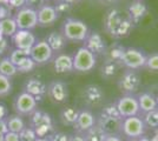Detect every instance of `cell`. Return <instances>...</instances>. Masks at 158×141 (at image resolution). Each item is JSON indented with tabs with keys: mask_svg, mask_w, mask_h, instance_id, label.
Returning <instances> with one entry per match:
<instances>
[{
	"mask_svg": "<svg viewBox=\"0 0 158 141\" xmlns=\"http://www.w3.org/2000/svg\"><path fill=\"white\" fill-rule=\"evenodd\" d=\"M12 91V82L10 80V78L0 75V98L6 96L11 93Z\"/></svg>",
	"mask_w": 158,
	"mask_h": 141,
	"instance_id": "cell-33",
	"label": "cell"
},
{
	"mask_svg": "<svg viewBox=\"0 0 158 141\" xmlns=\"http://www.w3.org/2000/svg\"><path fill=\"white\" fill-rule=\"evenodd\" d=\"M97 58L85 46L80 47L73 55V69L80 73L91 72L96 67Z\"/></svg>",
	"mask_w": 158,
	"mask_h": 141,
	"instance_id": "cell-4",
	"label": "cell"
},
{
	"mask_svg": "<svg viewBox=\"0 0 158 141\" xmlns=\"http://www.w3.org/2000/svg\"><path fill=\"white\" fill-rule=\"evenodd\" d=\"M114 102H116V106L118 108L119 114L123 119L130 118V116H136L140 113L137 95H135V94H124L123 96L118 98Z\"/></svg>",
	"mask_w": 158,
	"mask_h": 141,
	"instance_id": "cell-6",
	"label": "cell"
},
{
	"mask_svg": "<svg viewBox=\"0 0 158 141\" xmlns=\"http://www.w3.org/2000/svg\"><path fill=\"white\" fill-rule=\"evenodd\" d=\"M118 88L124 94H135L140 86V76L133 69H129L123 73L118 80Z\"/></svg>",
	"mask_w": 158,
	"mask_h": 141,
	"instance_id": "cell-9",
	"label": "cell"
},
{
	"mask_svg": "<svg viewBox=\"0 0 158 141\" xmlns=\"http://www.w3.org/2000/svg\"><path fill=\"white\" fill-rule=\"evenodd\" d=\"M129 12H130L132 20L138 21L140 18H143V15L146 12V7L142 1H133L129 7Z\"/></svg>",
	"mask_w": 158,
	"mask_h": 141,
	"instance_id": "cell-29",
	"label": "cell"
},
{
	"mask_svg": "<svg viewBox=\"0 0 158 141\" xmlns=\"http://www.w3.org/2000/svg\"><path fill=\"white\" fill-rule=\"evenodd\" d=\"M35 66H37L35 62H34V61L31 59V57H30V58L24 61L17 69H18V73H27V72H31Z\"/></svg>",
	"mask_w": 158,
	"mask_h": 141,
	"instance_id": "cell-36",
	"label": "cell"
},
{
	"mask_svg": "<svg viewBox=\"0 0 158 141\" xmlns=\"http://www.w3.org/2000/svg\"><path fill=\"white\" fill-rule=\"evenodd\" d=\"M143 120L148 128L158 129V108L153 109L149 113L143 114Z\"/></svg>",
	"mask_w": 158,
	"mask_h": 141,
	"instance_id": "cell-31",
	"label": "cell"
},
{
	"mask_svg": "<svg viewBox=\"0 0 158 141\" xmlns=\"http://www.w3.org/2000/svg\"><path fill=\"white\" fill-rule=\"evenodd\" d=\"M38 136L35 134L34 129L30 126H26L19 133V141H34Z\"/></svg>",
	"mask_w": 158,
	"mask_h": 141,
	"instance_id": "cell-34",
	"label": "cell"
},
{
	"mask_svg": "<svg viewBox=\"0 0 158 141\" xmlns=\"http://www.w3.org/2000/svg\"><path fill=\"white\" fill-rule=\"evenodd\" d=\"M14 21L18 26V29H26L32 31L33 28L38 26V15L37 11L30 7H23L17 10L13 17Z\"/></svg>",
	"mask_w": 158,
	"mask_h": 141,
	"instance_id": "cell-5",
	"label": "cell"
},
{
	"mask_svg": "<svg viewBox=\"0 0 158 141\" xmlns=\"http://www.w3.org/2000/svg\"><path fill=\"white\" fill-rule=\"evenodd\" d=\"M26 5V0H8V6L12 8H23Z\"/></svg>",
	"mask_w": 158,
	"mask_h": 141,
	"instance_id": "cell-39",
	"label": "cell"
},
{
	"mask_svg": "<svg viewBox=\"0 0 158 141\" xmlns=\"http://www.w3.org/2000/svg\"><path fill=\"white\" fill-rule=\"evenodd\" d=\"M1 5H8V0H0V6Z\"/></svg>",
	"mask_w": 158,
	"mask_h": 141,
	"instance_id": "cell-50",
	"label": "cell"
},
{
	"mask_svg": "<svg viewBox=\"0 0 158 141\" xmlns=\"http://www.w3.org/2000/svg\"><path fill=\"white\" fill-rule=\"evenodd\" d=\"M17 31H18V26H17L13 18L8 17V18L0 20V34L2 37H5V38L11 37L12 38Z\"/></svg>",
	"mask_w": 158,
	"mask_h": 141,
	"instance_id": "cell-23",
	"label": "cell"
},
{
	"mask_svg": "<svg viewBox=\"0 0 158 141\" xmlns=\"http://www.w3.org/2000/svg\"><path fill=\"white\" fill-rule=\"evenodd\" d=\"M30 127H32L38 138H45L53 133V121L51 115L40 109H35L30 115Z\"/></svg>",
	"mask_w": 158,
	"mask_h": 141,
	"instance_id": "cell-3",
	"label": "cell"
},
{
	"mask_svg": "<svg viewBox=\"0 0 158 141\" xmlns=\"http://www.w3.org/2000/svg\"><path fill=\"white\" fill-rule=\"evenodd\" d=\"M7 116V109L6 107L2 105V104H0V119H6Z\"/></svg>",
	"mask_w": 158,
	"mask_h": 141,
	"instance_id": "cell-47",
	"label": "cell"
},
{
	"mask_svg": "<svg viewBox=\"0 0 158 141\" xmlns=\"http://www.w3.org/2000/svg\"><path fill=\"white\" fill-rule=\"evenodd\" d=\"M6 122L8 132H13V133H18V134L26 127L25 121L23 120V118L18 114L8 115L6 118Z\"/></svg>",
	"mask_w": 158,
	"mask_h": 141,
	"instance_id": "cell-24",
	"label": "cell"
},
{
	"mask_svg": "<svg viewBox=\"0 0 158 141\" xmlns=\"http://www.w3.org/2000/svg\"><path fill=\"white\" fill-rule=\"evenodd\" d=\"M59 1H63V2H66V4H73V2H77L78 0H59Z\"/></svg>",
	"mask_w": 158,
	"mask_h": 141,
	"instance_id": "cell-49",
	"label": "cell"
},
{
	"mask_svg": "<svg viewBox=\"0 0 158 141\" xmlns=\"http://www.w3.org/2000/svg\"><path fill=\"white\" fill-rule=\"evenodd\" d=\"M117 73V65L114 61H107L102 67V75L105 79H111Z\"/></svg>",
	"mask_w": 158,
	"mask_h": 141,
	"instance_id": "cell-32",
	"label": "cell"
},
{
	"mask_svg": "<svg viewBox=\"0 0 158 141\" xmlns=\"http://www.w3.org/2000/svg\"><path fill=\"white\" fill-rule=\"evenodd\" d=\"M61 33L64 34L66 40L85 41L90 34V28L84 21L76 18H67L63 25Z\"/></svg>",
	"mask_w": 158,
	"mask_h": 141,
	"instance_id": "cell-1",
	"label": "cell"
},
{
	"mask_svg": "<svg viewBox=\"0 0 158 141\" xmlns=\"http://www.w3.org/2000/svg\"><path fill=\"white\" fill-rule=\"evenodd\" d=\"M145 67L151 72H158V53H152L146 58Z\"/></svg>",
	"mask_w": 158,
	"mask_h": 141,
	"instance_id": "cell-35",
	"label": "cell"
},
{
	"mask_svg": "<svg viewBox=\"0 0 158 141\" xmlns=\"http://www.w3.org/2000/svg\"><path fill=\"white\" fill-rule=\"evenodd\" d=\"M37 15H38V26L40 27L52 26L59 18V14L57 12L56 7L46 5V4L37 11Z\"/></svg>",
	"mask_w": 158,
	"mask_h": 141,
	"instance_id": "cell-16",
	"label": "cell"
},
{
	"mask_svg": "<svg viewBox=\"0 0 158 141\" xmlns=\"http://www.w3.org/2000/svg\"><path fill=\"white\" fill-rule=\"evenodd\" d=\"M99 116H104V118H113V119H123L118 112V108L116 106V102L107 104L102 108Z\"/></svg>",
	"mask_w": 158,
	"mask_h": 141,
	"instance_id": "cell-30",
	"label": "cell"
},
{
	"mask_svg": "<svg viewBox=\"0 0 158 141\" xmlns=\"http://www.w3.org/2000/svg\"><path fill=\"white\" fill-rule=\"evenodd\" d=\"M17 73H18V69H17V67L11 62L8 57L2 58V59L0 60V75H4V76H7V78L11 79V78L14 76Z\"/></svg>",
	"mask_w": 158,
	"mask_h": 141,
	"instance_id": "cell-26",
	"label": "cell"
},
{
	"mask_svg": "<svg viewBox=\"0 0 158 141\" xmlns=\"http://www.w3.org/2000/svg\"><path fill=\"white\" fill-rule=\"evenodd\" d=\"M70 7H71V5H70V4H66V2L59 1V4L56 6V10H57L58 14H60V13H64V12H66V11H69V10H70Z\"/></svg>",
	"mask_w": 158,
	"mask_h": 141,
	"instance_id": "cell-40",
	"label": "cell"
},
{
	"mask_svg": "<svg viewBox=\"0 0 158 141\" xmlns=\"http://www.w3.org/2000/svg\"><path fill=\"white\" fill-rule=\"evenodd\" d=\"M78 114L79 111H77L76 108L66 107L60 112V121L63 122V125L73 126L78 119Z\"/></svg>",
	"mask_w": 158,
	"mask_h": 141,
	"instance_id": "cell-25",
	"label": "cell"
},
{
	"mask_svg": "<svg viewBox=\"0 0 158 141\" xmlns=\"http://www.w3.org/2000/svg\"><path fill=\"white\" fill-rule=\"evenodd\" d=\"M34 141H51L48 136H45V138H37Z\"/></svg>",
	"mask_w": 158,
	"mask_h": 141,
	"instance_id": "cell-48",
	"label": "cell"
},
{
	"mask_svg": "<svg viewBox=\"0 0 158 141\" xmlns=\"http://www.w3.org/2000/svg\"><path fill=\"white\" fill-rule=\"evenodd\" d=\"M96 123H97V118L94 116L92 112L89 109H81V111H79L78 119L76 121V123L73 125V128H74L76 133L84 134L90 128H92Z\"/></svg>",
	"mask_w": 158,
	"mask_h": 141,
	"instance_id": "cell-14",
	"label": "cell"
},
{
	"mask_svg": "<svg viewBox=\"0 0 158 141\" xmlns=\"http://www.w3.org/2000/svg\"><path fill=\"white\" fill-rule=\"evenodd\" d=\"M0 141H4V134L0 133Z\"/></svg>",
	"mask_w": 158,
	"mask_h": 141,
	"instance_id": "cell-51",
	"label": "cell"
},
{
	"mask_svg": "<svg viewBox=\"0 0 158 141\" xmlns=\"http://www.w3.org/2000/svg\"><path fill=\"white\" fill-rule=\"evenodd\" d=\"M7 46H8L7 39L6 38H1V39H0V54H2L5 51H6Z\"/></svg>",
	"mask_w": 158,
	"mask_h": 141,
	"instance_id": "cell-44",
	"label": "cell"
},
{
	"mask_svg": "<svg viewBox=\"0 0 158 141\" xmlns=\"http://www.w3.org/2000/svg\"><path fill=\"white\" fill-rule=\"evenodd\" d=\"M48 138L51 141H70V135L64 132H53L48 135Z\"/></svg>",
	"mask_w": 158,
	"mask_h": 141,
	"instance_id": "cell-37",
	"label": "cell"
},
{
	"mask_svg": "<svg viewBox=\"0 0 158 141\" xmlns=\"http://www.w3.org/2000/svg\"><path fill=\"white\" fill-rule=\"evenodd\" d=\"M70 141H85L84 135L79 134V133H74L73 135H70Z\"/></svg>",
	"mask_w": 158,
	"mask_h": 141,
	"instance_id": "cell-45",
	"label": "cell"
},
{
	"mask_svg": "<svg viewBox=\"0 0 158 141\" xmlns=\"http://www.w3.org/2000/svg\"><path fill=\"white\" fill-rule=\"evenodd\" d=\"M146 125L142 116H130L124 118L122 122V132L120 135H124L127 140H138L145 136L146 133Z\"/></svg>",
	"mask_w": 158,
	"mask_h": 141,
	"instance_id": "cell-2",
	"label": "cell"
},
{
	"mask_svg": "<svg viewBox=\"0 0 158 141\" xmlns=\"http://www.w3.org/2000/svg\"><path fill=\"white\" fill-rule=\"evenodd\" d=\"M137 100H138V105H139V111L142 114H145V113H149L153 109L158 108V101L156 99L155 95H152L151 93H148V92H144V93H140L137 95Z\"/></svg>",
	"mask_w": 158,
	"mask_h": 141,
	"instance_id": "cell-21",
	"label": "cell"
},
{
	"mask_svg": "<svg viewBox=\"0 0 158 141\" xmlns=\"http://www.w3.org/2000/svg\"><path fill=\"white\" fill-rule=\"evenodd\" d=\"M53 66H54L56 73H70V72L74 71L73 69V57L70 54L59 53L54 58Z\"/></svg>",
	"mask_w": 158,
	"mask_h": 141,
	"instance_id": "cell-19",
	"label": "cell"
},
{
	"mask_svg": "<svg viewBox=\"0 0 158 141\" xmlns=\"http://www.w3.org/2000/svg\"><path fill=\"white\" fill-rule=\"evenodd\" d=\"M84 139L85 141H104L106 138L105 132L99 127L98 125L96 123L92 128H90L86 133H84Z\"/></svg>",
	"mask_w": 158,
	"mask_h": 141,
	"instance_id": "cell-27",
	"label": "cell"
},
{
	"mask_svg": "<svg viewBox=\"0 0 158 141\" xmlns=\"http://www.w3.org/2000/svg\"><path fill=\"white\" fill-rule=\"evenodd\" d=\"M81 95H83V100L86 105L92 106V107L100 105L104 96H105L104 91L102 89V87L98 85H94V84L85 86L83 92H81Z\"/></svg>",
	"mask_w": 158,
	"mask_h": 141,
	"instance_id": "cell-12",
	"label": "cell"
},
{
	"mask_svg": "<svg viewBox=\"0 0 158 141\" xmlns=\"http://www.w3.org/2000/svg\"><path fill=\"white\" fill-rule=\"evenodd\" d=\"M37 105H38V102L34 99V96H32L31 94H28L25 91H23L21 93H19L15 96L13 102V108L15 113L20 116L21 115L30 116L37 109Z\"/></svg>",
	"mask_w": 158,
	"mask_h": 141,
	"instance_id": "cell-8",
	"label": "cell"
},
{
	"mask_svg": "<svg viewBox=\"0 0 158 141\" xmlns=\"http://www.w3.org/2000/svg\"><path fill=\"white\" fill-rule=\"evenodd\" d=\"M7 132H8V128H7L6 119H0V133L5 135Z\"/></svg>",
	"mask_w": 158,
	"mask_h": 141,
	"instance_id": "cell-43",
	"label": "cell"
},
{
	"mask_svg": "<svg viewBox=\"0 0 158 141\" xmlns=\"http://www.w3.org/2000/svg\"><path fill=\"white\" fill-rule=\"evenodd\" d=\"M146 58H148V57H146L140 49L129 47V48H125V49H124L120 61H122V64H123L125 67L129 68V69L136 71V69L145 67Z\"/></svg>",
	"mask_w": 158,
	"mask_h": 141,
	"instance_id": "cell-7",
	"label": "cell"
},
{
	"mask_svg": "<svg viewBox=\"0 0 158 141\" xmlns=\"http://www.w3.org/2000/svg\"><path fill=\"white\" fill-rule=\"evenodd\" d=\"M122 122H123V119H113V118H104V116H99L97 119V125L105 132L106 135H120Z\"/></svg>",
	"mask_w": 158,
	"mask_h": 141,
	"instance_id": "cell-17",
	"label": "cell"
},
{
	"mask_svg": "<svg viewBox=\"0 0 158 141\" xmlns=\"http://www.w3.org/2000/svg\"><path fill=\"white\" fill-rule=\"evenodd\" d=\"M85 47L90 49L94 55L103 54L106 51V45L102 35L97 32H90L89 37L85 39Z\"/></svg>",
	"mask_w": 158,
	"mask_h": 141,
	"instance_id": "cell-18",
	"label": "cell"
},
{
	"mask_svg": "<svg viewBox=\"0 0 158 141\" xmlns=\"http://www.w3.org/2000/svg\"><path fill=\"white\" fill-rule=\"evenodd\" d=\"M8 58H10L11 62L13 64L15 67L18 68L24 61L30 58V51H23V49L15 48V49H13V51L11 52Z\"/></svg>",
	"mask_w": 158,
	"mask_h": 141,
	"instance_id": "cell-28",
	"label": "cell"
},
{
	"mask_svg": "<svg viewBox=\"0 0 158 141\" xmlns=\"http://www.w3.org/2000/svg\"><path fill=\"white\" fill-rule=\"evenodd\" d=\"M24 91L34 96V99L38 102L43 100L45 95H47V85L38 78H30L24 85Z\"/></svg>",
	"mask_w": 158,
	"mask_h": 141,
	"instance_id": "cell-15",
	"label": "cell"
},
{
	"mask_svg": "<svg viewBox=\"0 0 158 141\" xmlns=\"http://www.w3.org/2000/svg\"><path fill=\"white\" fill-rule=\"evenodd\" d=\"M4 141H19V134L13 132H7L4 135Z\"/></svg>",
	"mask_w": 158,
	"mask_h": 141,
	"instance_id": "cell-41",
	"label": "cell"
},
{
	"mask_svg": "<svg viewBox=\"0 0 158 141\" xmlns=\"http://www.w3.org/2000/svg\"><path fill=\"white\" fill-rule=\"evenodd\" d=\"M12 42L15 48L23 51H31L33 45L37 42L35 35L31 31L26 29H18L12 37Z\"/></svg>",
	"mask_w": 158,
	"mask_h": 141,
	"instance_id": "cell-13",
	"label": "cell"
},
{
	"mask_svg": "<svg viewBox=\"0 0 158 141\" xmlns=\"http://www.w3.org/2000/svg\"><path fill=\"white\" fill-rule=\"evenodd\" d=\"M30 57L35 65H44L52 59L53 51L48 46L46 40H38L30 51Z\"/></svg>",
	"mask_w": 158,
	"mask_h": 141,
	"instance_id": "cell-10",
	"label": "cell"
},
{
	"mask_svg": "<svg viewBox=\"0 0 158 141\" xmlns=\"http://www.w3.org/2000/svg\"><path fill=\"white\" fill-rule=\"evenodd\" d=\"M104 141H123L120 135H106Z\"/></svg>",
	"mask_w": 158,
	"mask_h": 141,
	"instance_id": "cell-46",
	"label": "cell"
},
{
	"mask_svg": "<svg viewBox=\"0 0 158 141\" xmlns=\"http://www.w3.org/2000/svg\"><path fill=\"white\" fill-rule=\"evenodd\" d=\"M47 96L53 104H64L69 99V88L65 82L60 80L51 81L47 85Z\"/></svg>",
	"mask_w": 158,
	"mask_h": 141,
	"instance_id": "cell-11",
	"label": "cell"
},
{
	"mask_svg": "<svg viewBox=\"0 0 158 141\" xmlns=\"http://www.w3.org/2000/svg\"><path fill=\"white\" fill-rule=\"evenodd\" d=\"M45 5V0H26V7L33 8L35 11H38L40 7Z\"/></svg>",
	"mask_w": 158,
	"mask_h": 141,
	"instance_id": "cell-38",
	"label": "cell"
},
{
	"mask_svg": "<svg viewBox=\"0 0 158 141\" xmlns=\"http://www.w3.org/2000/svg\"><path fill=\"white\" fill-rule=\"evenodd\" d=\"M46 42L48 44V46L51 47V49L54 52H60L63 51L66 46V38L64 37V34L61 32H57L53 31L51 33H48V35L46 37Z\"/></svg>",
	"mask_w": 158,
	"mask_h": 141,
	"instance_id": "cell-22",
	"label": "cell"
},
{
	"mask_svg": "<svg viewBox=\"0 0 158 141\" xmlns=\"http://www.w3.org/2000/svg\"><path fill=\"white\" fill-rule=\"evenodd\" d=\"M8 5H1L0 6V20L1 19H5L8 18V10H7Z\"/></svg>",
	"mask_w": 158,
	"mask_h": 141,
	"instance_id": "cell-42",
	"label": "cell"
},
{
	"mask_svg": "<svg viewBox=\"0 0 158 141\" xmlns=\"http://www.w3.org/2000/svg\"><path fill=\"white\" fill-rule=\"evenodd\" d=\"M127 141H139V140H127Z\"/></svg>",
	"mask_w": 158,
	"mask_h": 141,
	"instance_id": "cell-52",
	"label": "cell"
},
{
	"mask_svg": "<svg viewBox=\"0 0 158 141\" xmlns=\"http://www.w3.org/2000/svg\"><path fill=\"white\" fill-rule=\"evenodd\" d=\"M116 13H117V12L113 11V12L110 14L107 27L110 28V32H111L112 34H114V35H117V37L125 35V34H127V32H129L130 26H129L126 22L122 21V19H120Z\"/></svg>",
	"mask_w": 158,
	"mask_h": 141,
	"instance_id": "cell-20",
	"label": "cell"
}]
</instances>
